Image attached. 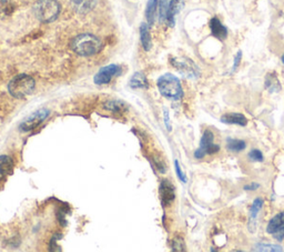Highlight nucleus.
Returning a JSON list of instances; mask_svg holds the SVG:
<instances>
[{
    "instance_id": "obj_1",
    "label": "nucleus",
    "mask_w": 284,
    "mask_h": 252,
    "mask_svg": "<svg viewBox=\"0 0 284 252\" xmlns=\"http://www.w3.org/2000/svg\"><path fill=\"white\" fill-rule=\"evenodd\" d=\"M103 47V40L92 33H81L75 37L71 41V49L81 57H90L99 54Z\"/></svg>"
},
{
    "instance_id": "obj_2",
    "label": "nucleus",
    "mask_w": 284,
    "mask_h": 252,
    "mask_svg": "<svg viewBox=\"0 0 284 252\" xmlns=\"http://www.w3.org/2000/svg\"><path fill=\"white\" fill-rule=\"evenodd\" d=\"M156 86L161 95L169 100L178 101L183 97V89H182L179 78L172 74H165L161 76L156 81Z\"/></svg>"
},
{
    "instance_id": "obj_3",
    "label": "nucleus",
    "mask_w": 284,
    "mask_h": 252,
    "mask_svg": "<svg viewBox=\"0 0 284 252\" xmlns=\"http://www.w3.org/2000/svg\"><path fill=\"white\" fill-rule=\"evenodd\" d=\"M61 7L57 0H38L33 5V14L36 18L44 24L56 20L60 15Z\"/></svg>"
},
{
    "instance_id": "obj_4",
    "label": "nucleus",
    "mask_w": 284,
    "mask_h": 252,
    "mask_svg": "<svg viewBox=\"0 0 284 252\" xmlns=\"http://www.w3.org/2000/svg\"><path fill=\"white\" fill-rule=\"evenodd\" d=\"M36 83L32 77L28 75H18L10 80L8 84V91L14 98H25L35 90Z\"/></svg>"
},
{
    "instance_id": "obj_5",
    "label": "nucleus",
    "mask_w": 284,
    "mask_h": 252,
    "mask_svg": "<svg viewBox=\"0 0 284 252\" xmlns=\"http://www.w3.org/2000/svg\"><path fill=\"white\" fill-rule=\"evenodd\" d=\"M220 151V146L214 143V135L210 130H205L202 135L200 146L194 151L196 159H202L207 155H214Z\"/></svg>"
},
{
    "instance_id": "obj_6",
    "label": "nucleus",
    "mask_w": 284,
    "mask_h": 252,
    "mask_svg": "<svg viewBox=\"0 0 284 252\" xmlns=\"http://www.w3.org/2000/svg\"><path fill=\"white\" fill-rule=\"evenodd\" d=\"M171 65L180 72L182 76L189 79H198L200 77V69L189 58H172Z\"/></svg>"
},
{
    "instance_id": "obj_7",
    "label": "nucleus",
    "mask_w": 284,
    "mask_h": 252,
    "mask_svg": "<svg viewBox=\"0 0 284 252\" xmlns=\"http://www.w3.org/2000/svg\"><path fill=\"white\" fill-rule=\"evenodd\" d=\"M49 110L46 108H42L32 112L30 116L27 117L25 120L20 123V130L24 132L35 130L37 127H39L42 122H44L49 116Z\"/></svg>"
},
{
    "instance_id": "obj_8",
    "label": "nucleus",
    "mask_w": 284,
    "mask_h": 252,
    "mask_svg": "<svg viewBox=\"0 0 284 252\" xmlns=\"http://www.w3.org/2000/svg\"><path fill=\"white\" fill-rule=\"evenodd\" d=\"M121 74V67L118 65H108L105 67H103L101 69L97 72L93 81L98 86H103V84H107L111 83L116 77H118Z\"/></svg>"
},
{
    "instance_id": "obj_9",
    "label": "nucleus",
    "mask_w": 284,
    "mask_h": 252,
    "mask_svg": "<svg viewBox=\"0 0 284 252\" xmlns=\"http://www.w3.org/2000/svg\"><path fill=\"white\" fill-rule=\"evenodd\" d=\"M159 194H160V199L163 207L170 206V204L175 201L176 189L172 183L169 180H167V179H164V180L161 181V185L159 188Z\"/></svg>"
},
{
    "instance_id": "obj_10",
    "label": "nucleus",
    "mask_w": 284,
    "mask_h": 252,
    "mask_svg": "<svg viewBox=\"0 0 284 252\" xmlns=\"http://www.w3.org/2000/svg\"><path fill=\"white\" fill-rule=\"evenodd\" d=\"M210 30H211V35L213 36L214 38H217L220 41H223L227 39L228 37V28L224 26L218 17H213L210 20Z\"/></svg>"
},
{
    "instance_id": "obj_11",
    "label": "nucleus",
    "mask_w": 284,
    "mask_h": 252,
    "mask_svg": "<svg viewBox=\"0 0 284 252\" xmlns=\"http://www.w3.org/2000/svg\"><path fill=\"white\" fill-rule=\"evenodd\" d=\"M98 0H70L73 9L80 15H86L95 9Z\"/></svg>"
},
{
    "instance_id": "obj_12",
    "label": "nucleus",
    "mask_w": 284,
    "mask_h": 252,
    "mask_svg": "<svg viewBox=\"0 0 284 252\" xmlns=\"http://www.w3.org/2000/svg\"><path fill=\"white\" fill-rule=\"evenodd\" d=\"M182 7H183V0H170L167 19H165V23L168 24V26L173 27L176 25V17L181 11Z\"/></svg>"
},
{
    "instance_id": "obj_13",
    "label": "nucleus",
    "mask_w": 284,
    "mask_h": 252,
    "mask_svg": "<svg viewBox=\"0 0 284 252\" xmlns=\"http://www.w3.org/2000/svg\"><path fill=\"white\" fill-rule=\"evenodd\" d=\"M221 122L226 125H236L245 127L248 125V118L240 112H228L221 117Z\"/></svg>"
},
{
    "instance_id": "obj_14",
    "label": "nucleus",
    "mask_w": 284,
    "mask_h": 252,
    "mask_svg": "<svg viewBox=\"0 0 284 252\" xmlns=\"http://www.w3.org/2000/svg\"><path fill=\"white\" fill-rule=\"evenodd\" d=\"M264 204V199L263 198H257L254 200L251 208H250V220H249V228L251 229V231L253 232L254 229H256V222H257V218L258 212L263 207Z\"/></svg>"
},
{
    "instance_id": "obj_15",
    "label": "nucleus",
    "mask_w": 284,
    "mask_h": 252,
    "mask_svg": "<svg viewBox=\"0 0 284 252\" xmlns=\"http://www.w3.org/2000/svg\"><path fill=\"white\" fill-rule=\"evenodd\" d=\"M14 171V162L8 156H0V181L10 176Z\"/></svg>"
},
{
    "instance_id": "obj_16",
    "label": "nucleus",
    "mask_w": 284,
    "mask_h": 252,
    "mask_svg": "<svg viewBox=\"0 0 284 252\" xmlns=\"http://www.w3.org/2000/svg\"><path fill=\"white\" fill-rule=\"evenodd\" d=\"M264 88L270 93H277L281 90V84H280L278 75L275 74V72H269V74L265 76Z\"/></svg>"
},
{
    "instance_id": "obj_17",
    "label": "nucleus",
    "mask_w": 284,
    "mask_h": 252,
    "mask_svg": "<svg viewBox=\"0 0 284 252\" xmlns=\"http://www.w3.org/2000/svg\"><path fill=\"white\" fill-rule=\"evenodd\" d=\"M149 27L150 26L145 23L140 26V40H141V45L146 51H149L152 47V39Z\"/></svg>"
},
{
    "instance_id": "obj_18",
    "label": "nucleus",
    "mask_w": 284,
    "mask_h": 252,
    "mask_svg": "<svg viewBox=\"0 0 284 252\" xmlns=\"http://www.w3.org/2000/svg\"><path fill=\"white\" fill-rule=\"evenodd\" d=\"M129 86L132 89L148 88V79L146 75L141 71L135 72V74L131 77V79L129 81Z\"/></svg>"
},
{
    "instance_id": "obj_19",
    "label": "nucleus",
    "mask_w": 284,
    "mask_h": 252,
    "mask_svg": "<svg viewBox=\"0 0 284 252\" xmlns=\"http://www.w3.org/2000/svg\"><path fill=\"white\" fill-rule=\"evenodd\" d=\"M103 108L108 111H111L113 113H124L128 110V107L121 100H109L105 101Z\"/></svg>"
},
{
    "instance_id": "obj_20",
    "label": "nucleus",
    "mask_w": 284,
    "mask_h": 252,
    "mask_svg": "<svg viewBox=\"0 0 284 252\" xmlns=\"http://www.w3.org/2000/svg\"><path fill=\"white\" fill-rule=\"evenodd\" d=\"M156 9H158V0H148L146 7V18L147 24L149 26H154L155 24Z\"/></svg>"
},
{
    "instance_id": "obj_21",
    "label": "nucleus",
    "mask_w": 284,
    "mask_h": 252,
    "mask_svg": "<svg viewBox=\"0 0 284 252\" xmlns=\"http://www.w3.org/2000/svg\"><path fill=\"white\" fill-rule=\"evenodd\" d=\"M282 225H284V210L278 213V215H275L272 219L269 221L268 227H266V232L272 234L275 230L282 227Z\"/></svg>"
},
{
    "instance_id": "obj_22",
    "label": "nucleus",
    "mask_w": 284,
    "mask_h": 252,
    "mask_svg": "<svg viewBox=\"0 0 284 252\" xmlns=\"http://www.w3.org/2000/svg\"><path fill=\"white\" fill-rule=\"evenodd\" d=\"M247 148V142L240 139H227V149L231 152H240Z\"/></svg>"
},
{
    "instance_id": "obj_23",
    "label": "nucleus",
    "mask_w": 284,
    "mask_h": 252,
    "mask_svg": "<svg viewBox=\"0 0 284 252\" xmlns=\"http://www.w3.org/2000/svg\"><path fill=\"white\" fill-rule=\"evenodd\" d=\"M253 251H258V252H281L283 251V248L281 246L278 245H271V243H258L256 247L252 249Z\"/></svg>"
},
{
    "instance_id": "obj_24",
    "label": "nucleus",
    "mask_w": 284,
    "mask_h": 252,
    "mask_svg": "<svg viewBox=\"0 0 284 252\" xmlns=\"http://www.w3.org/2000/svg\"><path fill=\"white\" fill-rule=\"evenodd\" d=\"M169 3H170V0H158L160 23H163V21H165V19H167Z\"/></svg>"
},
{
    "instance_id": "obj_25",
    "label": "nucleus",
    "mask_w": 284,
    "mask_h": 252,
    "mask_svg": "<svg viewBox=\"0 0 284 252\" xmlns=\"http://www.w3.org/2000/svg\"><path fill=\"white\" fill-rule=\"evenodd\" d=\"M14 11V6L8 0H0V17L8 16Z\"/></svg>"
},
{
    "instance_id": "obj_26",
    "label": "nucleus",
    "mask_w": 284,
    "mask_h": 252,
    "mask_svg": "<svg viewBox=\"0 0 284 252\" xmlns=\"http://www.w3.org/2000/svg\"><path fill=\"white\" fill-rule=\"evenodd\" d=\"M172 250L173 251H178V252L186 250L183 238H182V237L173 238V240H172Z\"/></svg>"
},
{
    "instance_id": "obj_27",
    "label": "nucleus",
    "mask_w": 284,
    "mask_h": 252,
    "mask_svg": "<svg viewBox=\"0 0 284 252\" xmlns=\"http://www.w3.org/2000/svg\"><path fill=\"white\" fill-rule=\"evenodd\" d=\"M248 157H249L250 160L254 161V162H262V161H264L263 153H262V151L258 150V149H252V150L249 152Z\"/></svg>"
},
{
    "instance_id": "obj_28",
    "label": "nucleus",
    "mask_w": 284,
    "mask_h": 252,
    "mask_svg": "<svg viewBox=\"0 0 284 252\" xmlns=\"http://www.w3.org/2000/svg\"><path fill=\"white\" fill-rule=\"evenodd\" d=\"M175 167H176V172L178 174V177H179L180 180L183 182V183H186L188 182V179H186V176L184 174V172L182 171V169H181V167H180V164H179V161L176 160L175 161Z\"/></svg>"
},
{
    "instance_id": "obj_29",
    "label": "nucleus",
    "mask_w": 284,
    "mask_h": 252,
    "mask_svg": "<svg viewBox=\"0 0 284 252\" xmlns=\"http://www.w3.org/2000/svg\"><path fill=\"white\" fill-rule=\"evenodd\" d=\"M241 59H242V51L240 50V51H238V53H236V55L234 56V60H233V66H232L231 72H234V71L240 67Z\"/></svg>"
},
{
    "instance_id": "obj_30",
    "label": "nucleus",
    "mask_w": 284,
    "mask_h": 252,
    "mask_svg": "<svg viewBox=\"0 0 284 252\" xmlns=\"http://www.w3.org/2000/svg\"><path fill=\"white\" fill-rule=\"evenodd\" d=\"M272 236L277 241L281 242L282 240H284V225L275 230V231L272 233Z\"/></svg>"
},
{
    "instance_id": "obj_31",
    "label": "nucleus",
    "mask_w": 284,
    "mask_h": 252,
    "mask_svg": "<svg viewBox=\"0 0 284 252\" xmlns=\"http://www.w3.org/2000/svg\"><path fill=\"white\" fill-rule=\"evenodd\" d=\"M163 118H164V125L167 127L169 131H171V123H170V117H169V111L168 109H163Z\"/></svg>"
},
{
    "instance_id": "obj_32",
    "label": "nucleus",
    "mask_w": 284,
    "mask_h": 252,
    "mask_svg": "<svg viewBox=\"0 0 284 252\" xmlns=\"http://www.w3.org/2000/svg\"><path fill=\"white\" fill-rule=\"evenodd\" d=\"M260 183H258V182H252V183H250V185H245L243 187V189L245 191H256L258 190V188H260Z\"/></svg>"
},
{
    "instance_id": "obj_33",
    "label": "nucleus",
    "mask_w": 284,
    "mask_h": 252,
    "mask_svg": "<svg viewBox=\"0 0 284 252\" xmlns=\"http://www.w3.org/2000/svg\"><path fill=\"white\" fill-rule=\"evenodd\" d=\"M281 60H282V63L284 65V54H283V56H282V58H281Z\"/></svg>"
}]
</instances>
